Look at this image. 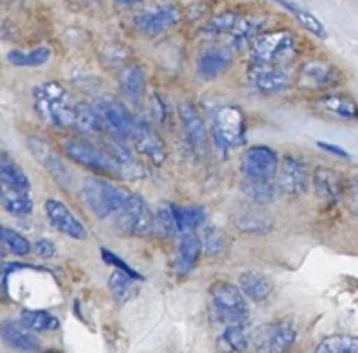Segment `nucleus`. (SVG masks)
<instances>
[{"mask_svg":"<svg viewBox=\"0 0 358 353\" xmlns=\"http://www.w3.org/2000/svg\"><path fill=\"white\" fill-rule=\"evenodd\" d=\"M0 243L3 245L6 250H9L16 257H27L31 252L30 241L23 234H20L17 231L10 229L7 226H0Z\"/></svg>","mask_w":358,"mask_h":353,"instance_id":"nucleus-39","label":"nucleus"},{"mask_svg":"<svg viewBox=\"0 0 358 353\" xmlns=\"http://www.w3.org/2000/svg\"><path fill=\"white\" fill-rule=\"evenodd\" d=\"M44 210L49 224H51L58 233L65 234V236L72 238V240H86L87 229L84 227V224L73 215L72 210H70L65 203H62L59 199L49 198L48 201H45Z\"/></svg>","mask_w":358,"mask_h":353,"instance_id":"nucleus-12","label":"nucleus"},{"mask_svg":"<svg viewBox=\"0 0 358 353\" xmlns=\"http://www.w3.org/2000/svg\"><path fill=\"white\" fill-rule=\"evenodd\" d=\"M201 236L199 241H201V250L205 252L206 255L210 257H217V255L222 254L227 247V240H226V234L219 229L217 226L213 224H203L201 227Z\"/></svg>","mask_w":358,"mask_h":353,"instance_id":"nucleus-35","label":"nucleus"},{"mask_svg":"<svg viewBox=\"0 0 358 353\" xmlns=\"http://www.w3.org/2000/svg\"><path fill=\"white\" fill-rule=\"evenodd\" d=\"M34 107L38 117L55 128H70L76 101L59 82L38 84L34 89Z\"/></svg>","mask_w":358,"mask_h":353,"instance_id":"nucleus-1","label":"nucleus"},{"mask_svg":"<svg viewBox=\"0 0 358 353\" xmlns=\"http://www.w3.org/2000/svg\"><path fill=\"white\" fill-rule=\"evenodd\" d=\"M234 224L245 234H266L273 229V217L259 206H243L234 213Z\"/></svg>","mask_w":358,"mask_h":353,"instance_id":"nucleus-22","label":"nucleus"},{"mask_svg":"<svg viewBox=\"0 0 358 353\" xmlns=\"http://www.w3.org/2000/svg\"><path fill=\"white\" fill-rule=\"evenodd\" d=\"M45 353H58V352H45Z\"/></svg>","mask_w":358,"mask_h":353,"instance_id":"nucleus-49","label":"nucleus"},{"mask_svg":"<svg viewBox=\"0 0 358 353\" xmlns=\"http://www.w3.org/2000/svg\"><path fill=\"white\" fill-rule=\"evenodd\" d=\"M100 254H101V259H103V262H105V264H110V266H114L115 269H119V271H122V273H124V275L131 276L133 280H143V276L140 275L138 271H135V269H133V268H129V266L126 264V262L122 261V259L119 257V255H115L114 252H112V250H108V248L101 247Z\"/></svg>","mask_w":358,"mask_h":353,"instance_id":"nucleus-43","label":"nucleus"},{"mask_svg":"<svg viewBox=\"0 0 358 353\" xmlns=\"http://www.w3.org/2000/svg\"><path fill=\"white\" fill-rule=\"evenodd\" d=\"M240 168L247 180H273L278 170V154L268 145L248 147L241 154Z\"/></svg>","mask_w":358,"mask_h":353,"instance_id":"nucleus-9","label":"nucleus"},{"mask_svg":"<svg viewBox=\"0 0 358 353\" xmlns=\"http://www.w3.org/2000/svg\"><path fill=\"white\" fill-rule=\"evenodd\" d=\"M131 140L135 142L136 149L142 154H145L154 164H163L166 159V149L164 142L159 138L152 126L145 121H136L135 131H133Z\"/></svg>","mask_w":358,"mask_h":353,"instance_id":"nucleus-19","label":"nucleus"},{"mask_svg":"<svg viewBox=\"0 0 358 353\" xmlns=\"http://www.w3.org/2000/svg\"><path fill=\"white\" fill-rule=\"evenodd\" d=\"M51 49L41 45L31 51H21V49H13L7 52V62L20 69H35V66H42L51 59Z\"/></svg>","mask_w":358,"mask_h":353,"instance_id":"nucleus-31","label":"nucleus"},{"mask_svg":"<svg viewBox=\"0 0 358 353\" xmlns=\"http://www.w3.org/2000/svg\"><path fill=\"white\" fill-rule=\"evenodd\" d=\"M278 189L287 194H301L306 191L310 171L306 163L294 154H287L282 161H278Z\"/></svg>","mask_w":358,"mask_h":353,"instance_id":"nucleus-13","label":"nucleus"},{"mask_svg":"<svg viewBox=\"0 0 358 353\" xmlns=\"http://www.w3.org/2000/svg\"><path fill=\"white\" fill-rule=\"evenodd\" d=\"M236 21H238V16L234 13H222L219 14V16L212 17L203 30H205V34L212 35V37H217V35L229 34V31L233 30L234 24H236Z\"/></svg>","mask_w":358,"mask_h":353,"instance_id":"nucleus-40","label":"nucleus"},{"mask_svg":"<svg viewBox=\"0 0 358 353\" xmlns=\"http://www.w3.org/2000/svg\"><path fill=\"white\" fill-rule=\"evenodd\" d=\"M248 80L259 93L278 94L289 89L290 77L283 66L252 65L248 70Z\"/></svg>","mask_w":358,"mask_h":353,"instance_id":"nucleus-15","label":"nucleus"},{"mask_svg":"<svg viewBox=\"0 0 358 353\" xmlns=\"http://www.w3.org/2000/svg\"><path fill=\"white\" fill-rule=\"evenodd\" d=\"M313 353H358V341L355 336H329L318 343Z\"/></svg>","mask_w":358,"mask_h":353,"instance_id":"nucleus-37","label":"nucleus"},{"mask_svg":"<svg viewBox=\"0 0 358 353\" xmlns=\"http://www.w3.org/2000/svg\"><path fill=\"white\" fill-rule=\"evenodd\" d=\"M241 191L255 205H268L276 198V185L273 184V180H247V178H243Z\"/></svg>","mask_w":358,"mask_h":353,"instance_id":"nucleus-36","label":"nucleus"},{"mask_svg":"<svg viewBox=\"0 0 358 353\" xmlns=\"http://www.w3.org/2000/svg\"><path fill=\"white\" fill-rule=\"evenodd\" d=\"M0 184L9 187L10 192H30V180L24 170L6 152L0 154Z\"/></svg>","mask_w":358,"mask_h":353,"instance_id":"nucleus-25","label":"nucleus"},{"mask_svg":"<svg viewBox=\"0 0 358 353\" xmlns=\"http://www.w3.org/2000/svg\"><path fill=\"white\" fill-rule=\"evenodd\" d=\"M119 87L131 103H142L147 89L145 70L136 63L122 66L121 73H119Z\"/></svg>","mask_w":358,"mask_h":353,"instance_id":"nucleus-23","label":"nucleus"},{"mask_svg":"<svg viewBox=\"0 0 358 353\" xmlns=\"http://www.w3.org/2000/svg\"><path fill=\"white\" fill-rule=\"evenodd\" d=\"M80 196L98 219H107L117 213L131 194L124 187L114 185L105 178L87 177L80 187Z\"/></svg>","mask_w":358,"mask_h":353,"instance_id":"nucleus-4","label":"nucleus"},{"mask_svg":"<svg viewBox=\"0 0 358 353\" xmlns=\"http://www.w3.org/2000/svg\"><path fill=\"white\" fill-rule=\"evenodd\" d=\"M20 322L31 332L56 331L59 327L58 318L44 310H23L20 315Z\"/></svg>","mask_w":358,"mask_h":353,"instance_id":"nucleus-32","label":"nucleus"},{"mask_svg":"<svg viewBox=\"0 0 358 353\" xmlns=\"http://www.w3.org/2000/svg\"><path fill=\"white\" fill-rule=\"evenodd\" d=\"M98 110H100L101 117H103L105 126H108V128L117 135L119 140L131 138L133 131H135L136 121L133 119V115L129 114L128 108L122 107L119 101L105 100L101 101Z\"/></svg>","mask_w":358,"mask_h":353,"instance_id":"nucleus-18","label":"nucleus"},{"mask_svg":"<svg viewBox=\"0 0 358 353\" xmlns=\"http://www.w3.org/2000/svg\"><path fill=\"white\" fill-rule=\"evenodd\" d=\"M339 72L325 59H311L299 69L297 84L304 91H320L338 82Z\"/></svg>","mask_w":358,"mask_h":353,"instance_id":"nucleus-14","label":"nucleus"},{"mask_svg":"<svg viewBox=\"0 0 358 353\" xmlns=\"http://www.w3.org/2000/svg\"><path fill=\"white\" fill-rule=\"evenodd\" d=\"M234 55L229 45H213L205 49L196 62V73L201 80H215L233 63Z\"/></svg>","mask_w":358,"mask_h":353,"instance_id":"nucleus-16","label":"nucleus"},{"mask_svg":"<svg viewBox=\"0 0 358 353\" xmlns=\"http://www.w3.org/2000/svg\"><path fill=\"white\" fill-rule=\"evenodd\" d=\"M63 152L69 159L76 161L80 166L100 175H121V164L107 152L86 140L66 138L62 143Z\"/></svg>","mask_w":358,"mask_h":353,"instance_id":"nucleus-6","label":"nucleus"},{"mask_svg":"<svg viewBox=\"0 0 358 353\" xmlns=\"http://www.w3.org/2000/svg\"><path fill=\"white\" fill-rule=\"evenodd\" d=\"M152 233H156L157 236L168 240V238L175 236L177 234V224H175L173 217V205L170 203H159L156 208V212L152 213Z\"/></svg>","mask_w":358,"mask_h":353,"instance_id":"nucleus-33","label":"nucleus"},{"mask_svg":"<svg viewBox=\"0 0 358 353\" xmlns=\"http://www.w3.org/2000/svg\"><path fill=\"white\" fill-rule=\"evenodd\" d=\"M212 304H210V318L215 325H245L248 322L247 297L241 294L240 287L229 282H217L210 289Z\"/></svg>","mask_w":358,"mask_h":353,"instance_id":"nucleus-2","label":"nucleus"},{"mask_svg":"<svg viewBox=\"0 0 358 353\" xmlns=\"http://www.w3.org/2000/svg\"><path fill=\"white\" fill-rule=\"evenodd\" d=\"M299 55L297 42L292 31L276 30L259 34L250 48L252 65L285 66Z\"/></svg>","mask_w":358,"mask_h":353,"instance_id":"nucleus-3","label":"nucleus"},{"mask_svg":"<svg viewBox=\"0 0 358 353\" xmlns=\"http://www.w3.org/2000/svg\"><path fill=\"white\" fill-rule=\"evenodd\" d=\"M296 329L287 320L266 324L252 334L255 348L262 353H287L296 343Z\"/></svg>","mask_w":358,"mask_h":353,"instance_id":"nucleus-8","label":"nucleus"},{"mask_svg":"<svg viewBox=\"0 0 358 353\" xmlns=\"http://www.w3.org/2000/svg\"><path fill=\"white\" fill-rule=\"evenodd\" d=\"M72 126H76L83 133H101L105 129V122L100 110L94 108L93 105L86 103V101L76 103Z\"/></svg>","mask_w":358,"mask_h":353,"instance_id":"nucleus-28","label":"nucleus"},{"mask_svg":"<svg viewBox=\"0 0 358 353\" xmlns=\"http://www.w3.org/2000/svg\"><path fill=\"white\" fill-rule=\"evenodd\" d=\"M117 6H122V7H133V6H138V3H142L143 0H114Z\"/></svg>","mask_w":358,"mask_h":353,"instance_id":"nucleus-46","label":"nucleus"},{"mask_svg":"<svg viewBox=\"0 0 358 353\" xmlns=\"http://www.w3.org/2000/svg\"><path fill=\"white\" fill-rule=\"evenodd\" d=\"M27 145L35 161L51 175L52 180L62 187H69L70 182H72V171L63 163L62 157L52 150V147L38 136H28Z\"/></svg>","mask_w":358,"mask_h":353,"instance_id":"nucleus-10","label":"nucleus"},{"mask_svg":"<svg viewBox=\"0 0 358 353\" xmlns=\"http://www.w3.org/2000/svg\"><path fill=\"white\" fill-rule=\"evenodd\" d=\"M201 241L196 233L178 234V247L175 254V275L185 276L194 269L201 257Z\"/></svg>","mask_w":358,"mask_h":353,"instance_id":"nucleus-21","label":"nucleus"},{"mask_svg":"<svg viewBox=\"0 0 358 353\" xmlns=\"http://www.w3.org/2000/svg\"><path fill=\"white\" fill-rule=\"evenodd\" d=\"M6 299V289L3 287H0V301Z\"/></svg>","mask_w":358,"mask_h":353,"instance_id":"nucleus-47","label":"nucleus"},{"mask_svg":"<svg viewBox=\"0 0 358 353\" xmlns=\"http://www.w3.org/2000/svg\"><path fill=\"white\" fill-rule=\"evenodd\" d=\"M317 105L318 108L332 115H338V117L350 119V121H355L357 119L355 100L346 96V94H324L322 98H318Z\"/></svg>","mask_w":358,"mask_h":353,"instance_id":"nucleus-30","label":"nucleus"},{"mask_svg":"<svg viewBox=\"0 0 358 353\" xmlns=\"http://www.w3.org/2000/svg\"><path fill=\"white\" fill-rule=\"evenodd\" d=\"M0 338L7 346L17 350V352L31 353L41 348V341L37 336L16 320H3L0 324Z\"/></svg>","mask_w":358,"mask_h":353,"instance_id":"nucleus-20","label":"nucleus"},{"mask_svg":"<svg viewBox=\"0 0 358 353\" xmlns=\"http://www.w3.org/2000/svg\"><path fill=\"white\" fill-rule=\"evenodd\" d=\"M262 24H264V17L259 16H248L243 20H238L236 24L233 27V30L229 31V48L231 49H241L245 44H248L250 41H254L255 37L261 31Z\"/></svg>","mask_w":358,"mask_h":353,"instance_id":"nucleus-29","label":"nucleus"},{"mask_svg":"<svg viewBox=\"0 0 358 353\" xmlns=\"http://www.w3.org/2000/svg\"><path fill=\"white\" fill-rule=\"evenodd\" d=\"M294 17H296L297 21H299L301 24H303L304 28H306L310 34H313L315 37L318 38H327V28H325V24L322 23L320 20H318L315 14H311L310 10L303 9V7H299V9L294 13Z\"/></svg>","mask_w":358,"mask_h":353,"instance_id":"nucleus-41","label":"nucleus"},{"mask_svg":"<svg viewBox=\"0 0 358 353\" xmlns=\"http://www.w3.org/2000/svg\"><path fill=\"white\" fill-rule=\"evenodd\" d=\"M177 234L196 233L206 222V210L199 205H173Z\"/></svg>","mask_w":358,"mask_h":353,"instance_id":"nucleus-27","label":"nucleus"},{"mask_svg":"<svg viewBox=\"0 0 358 353\" xmlns=\"http://www.w3.org/2000/svg\"><path fill=\"white\" fill-rule=\"evenodd\" d=\"M247 121L245 114L236 105H222L217 107L212 115V135L220 149L227 150L245 143Z\"/></svg>","mask_w":358,"mask_h":353,"instance_id":"nucleus-5","label":"nucleus"},{"mask_svg":"<svg viewBox=\"0 0 358 353\" xmlns=\"http://www.w3.org/2000/svg\"><path fill=\"white\" fill-rule=\"evenodd\" d=\"M178 21H180V9L173 3H164V6H157L154 9L138 14L133 20V24H135L136 31L142 34L143 37H156V35L175 27Z\"/></svg>","mask_w":358,"mask_h":353,"instance_id":"nucleus-11","label":"nucleus"},{"mask_svg":"<svg viewBox=\"0 0 358 353\" xmlns=\"http://www.w3.org/2000/svg\"><path fill=\"white\" fill-rule=\"evenodd\" d=\"M273 282L257 271H247L240 276V290L245 297L254 303H262L273 294Z\"/></svg>","mask_w":358,"mask_h":353,"instance_id":"nucleus-26","label":"nucleus"},{"mask_svg":"<svg viewBox=\"0 0 358 353\" xmlns=\"http://www.w3.org/2000/svg\"><path fill=\"white\" fill-rule=\"evenodd\" d=\"M178 117H180L182 128H184L189 145L201 156L206 154V150H208V133H206L205 121L201 119L199 112L191 103H182L180 108H178Z\"/></svg>","mask_w":358,"mask_h":353,"instance_id":"nucleus-17","label":"nucleus"},{"mask_svg":"<svg viewBox=\"0 0 358 353\" xmlns=\"http://www.w3.org/2000/svg\"><path fill=\"white\" fill-rule=\"evenodd\" d=\"M108 289H110L112 297H114L119 304L128 303V301L133 299V297L136 296V292H138V289H136L135 285V280H133L131 276L124 275L122 271H119V269H114L112 275L108 276Z\"/></svg>","mask_w":358,"mask_h":353,"instance_id":"nucleus-34","label":"nucleus"},{"mask_svg":"<svg viewBox=\"0 0 358 353\" xmlns=\"http://www.w3.org/2000/svg\"><path fill=\"white\" fill-rule=\"evenodd\" d=\"M34 247H35V252H37V255H41V257L44 259L52 257V255L56 254L55 243H52L51 240H48V238H41V240H37Z\"/></svg>","mask_w":358,"mask_h":353,"instance_id":"nucleus-44","label":"nucleus"},{"mask_svg":"<svg viewBox=\"0 0 358 353\" xmlns=\"http://www.w3.org/2000/svg\"><path fill=\"white\" fill-rule=\"evenodd\" d=\"M6 255V248H3V245L0 243V257H3Z\"/></svg>","mask_w":358,"mask_h":353,"instance_id":"nucleus-48","label":"nucleus"},{"mask_svg":"<svg viewBox=\"0 0 358 353\" xmlns=\"http://www.w3.org/2000/svg\"><path fill=\"white\" fill-rule=\"evenodd\" d=\"M313 185L315 192L324 201H336L341 198L343 191H345V178L339 171L332 170V168H317L313 175Z\"/></svg>","mask_w":358,"mask_h":353,"instance_id":"nucleus-24","label":"nucleus"},{"mask_svg":"<svg viewBox=\"0 0 358 353\" xmlns=\"http://www.w3.org/2000/svg\"><path fill=\"white\" fill-rule=\"evenodd\" d=\"M248 336L245 332V325H227L220 334L219 345L226 352L240 353L248 348Z\"/></svg>","mask_w":358,"mask_h":353,"instance_id":"nucleus-38","label":"nucleus"},{"mask_svg":"<svg viewBox=\"0 0 358 353\" xmlns=\"http://www.w3.org/2000/svg\"><path fill=\"white\" fill-rule=\"evenodd\" d=\"M317 145L320 147V149L327 150V152H332V154H336V156H338V157H345V159H348V157H350V152H348V150H346V149H343V147H339V145H336V143L318 142Z\"/></svg>","mask_w":358,"mask_h":353,"instance_id":"nucleus-45","label":"nucleus"},{"mask_svg":"<svg viewBox=\"0 0 358 353\" xmlns=\"http://www.w3.org/2000/svg\"><path fill=\"white\" fill-rule=\"evenodd\" d=\"M3 199V208L7 210L13 215H28L34 208V203H31L30 196L21 194V192H13L10 196Z\"/></svg>","mask_w":358,"mask_h":353,"instance_id":"nucleus-42","label":"nucleus"},{"mask_svg":"<svg viewBox=\"0 0 358 353\" xmlns=\"http://www.w3.org/2000/svg\"><path fill=\"white\" fill-rule=\"evenodd\" d=\"M115 229L124 236L143 238L152 233V212L142 196L131 194L115 213Z\"/></svg>","mask_w":358,"mask_h":353,"instance_id":"nucleus-7","label":"nucleus"}]
</instances>
